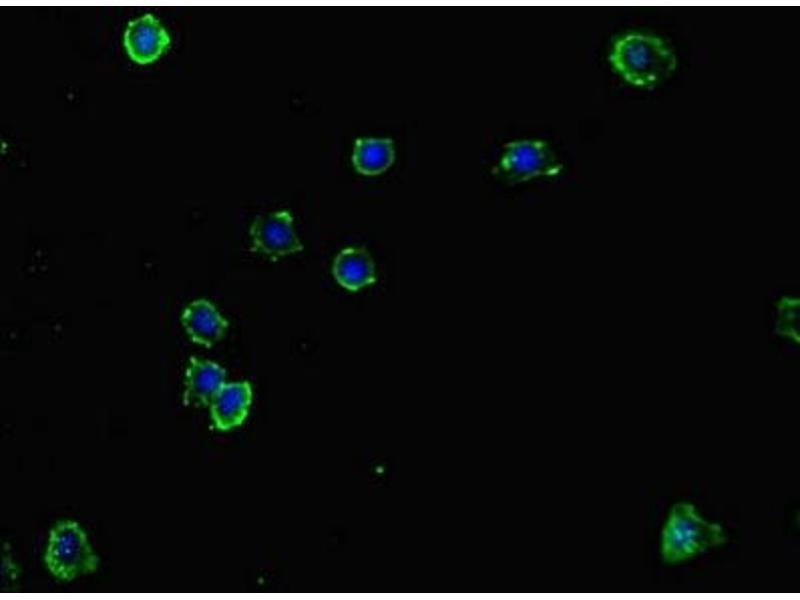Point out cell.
Wrapping results in <instances>:
<instances>
[{
    "label": "cell",
    "instance_id": "cell-8",
    "mask_svg": "<svg viewBox=\"0 0 800 600\" xmlns=\"http://www.w3.org/2000/svg\"><path fill=\"white\" fill-rule=\"evenodd\" d=\"M251 401L252 388L247 381L225 383L210 403L215 427L226 431L242 424Z\"/></svg>",
    "mask_w": 800,
    "mask_h": 600
},
{
    "label": "cell",
    "instance_id": "cell-3",
    "mask_svg": "<svg viewBox=\"0 0 800 600\" xmlns=\"http://www.w3.org/2000/svg\"><path fill=\"white\" fill-rule=\"evenodd\" d=\"M98 562L84 531L76 522L63 521L51 530L45 563L57 578L70 580L93 572Z\"/></svg>",
    "mask_w": 800,
    "mask_h": 600
},
{
    "label": "cell",
    "instance_id": "cell-11",
    "mask_svg": "<svg viewBox=\"0 0 800 600\" xmlns=\"http://www.w3.org/2000/svg\"><path fill=\"white\" fill-rule=\"evenodd\" d=\"M394 159L395 149L390 138H358L355 141L352 162L362 174H380L391 166Z\"/></svg>",
    "mask_w": 800,
    "mask_h": 600
},
{
    "label": "cell",
    "instance_id": "cell-6",
    "mask_svg": "<svg viewBox=\"0 0 800 600\" xmlns=\"http://www.w3.org/2000/svg\"><path fill=\"white\" fill-rule=\"evenodd\" d=\"M170 36L152 14L129 21L123 43L129 57L138 64L154 62L168 48Z\"/></svg>",
    "mask_w": 800,
    "mask_h": 600
},
{
    "label": "cell",
    "instance_id": "cell-5",
    "mask_svg": "<svg viewBox=\"0 0 800 600\" xmlns=\"http://www.w3.org/2000/svg\"><path fill=\"white\" fill-rule=\"evenodd\" d=\"M250 235L252 249L273 261L303 249L293 227V217L286 210L257 216Z\"/></svg>",
    "mask_w": 800,
    "mask_h": 600
},
{
    "label": "cell",
    "instance_id": "cell-7",
    "mask_svg": "<svg viewBox=\"0 0 800 600\" xmlns=\"http://www.w3.org/2000/svg\"><path fill=\"white\" fill-rule=\"evenodd\" d=\"M226 371L217 363L191 357L186 370L185 405L197 407L210 405L214 396L224 386Z\"/></svg>",
    "mask_w": 800,
    "mask_h": 600
},
{
    "label": "cell",
    "instance_id": "cell-10",
    "mask_svg": "<svg viewBox=\"0 0 800 600\" xmlns=\"http://www.w3.org/2000/svg\"><path fill=\"white\" fill-rule=\"evenodd\" d=\"M333 275L342 287L359 290L375 281L372 258L364 248L343 249L334 260Z\"/></svg>",
    "mask_w": 800,
    "mask_h": 600
},
{
    "label": "cell",
    "instance_id": "cell-9",
    "mask_svg": "<svg viewBox=\"0 0 800 600\" xmlns=\"http://www.w3.org/2000/svg\"><path fill=\"white\" fill-rule=\"evenodd\" d=\"M181 321L191 340L211 347L224 336L228 321L205 299L191 302L184 309Z\"/></svg>",
    "mask_w": 800,
    "mask_h": 600
},
{
    "label": "cell",
    "instance_id": "cell-2",
    "mask_svg": "<svg viewBox=\"0 0 800 600\" xmlns=\"http://www.w3.org/2000/svg\"><path fill=\"white\" fill-rule=\"evenodd\" d=\"M726 541L723 528L708 522L688 502L676 503L670 510L661 537V556L665 563L688 560Z\"/></svg>",
    "mask_w": 800,
    "mask_h": 600
},
{
    "label": "cell",
    "instance_id": "cell-1",
    "mask_svg": "<svg viewBox=\"0 0 800 600\" xmlns=\"http://www.w3.org/2000/svg\"><path fill=\"white\" fill-rule=\"evenodd\" d=\"M610 61L629 83L648 87L670 76L676 58L664 42L655 36L630 33L613 44Z\"/></svg>",
    "mask_w": 800,
    "mask_h": 600
},
{
    "label": "cell",
    "instance_id": "cell-4",
    "mask_svg": "<svg viewBox=\"0 0 800 600\" xmlns=\"http://www.w3.org/2000/svg\"><path fill=\"white\" fill-rule=\"evenodd\" d=\"M562 170L554 153L541 140H517L505 145V152L493 169L508 181H525L536 176H555Z\"/></svg>",
    "mask_w": 800,
    "mask_h": 600
}]
</instances>
